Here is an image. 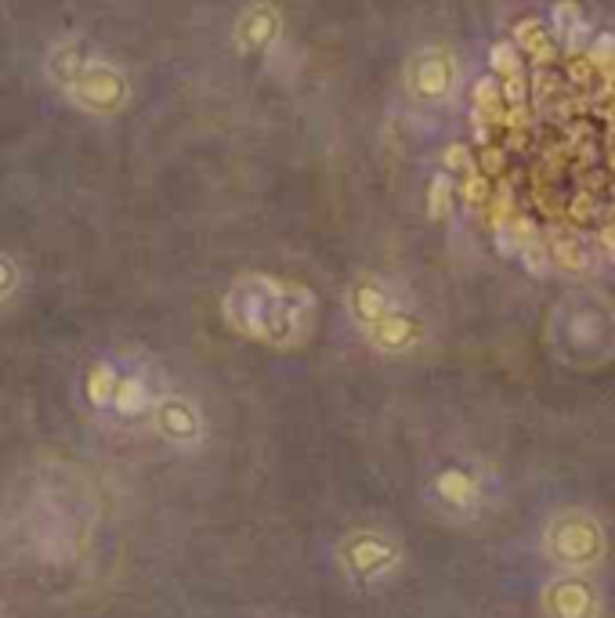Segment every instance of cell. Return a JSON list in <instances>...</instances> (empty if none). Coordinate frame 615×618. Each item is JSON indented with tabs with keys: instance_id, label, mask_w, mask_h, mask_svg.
<instances>
[{
	"instance_id": "6da1fadb",
	"label": "cell",
	"mask_w": 615,
	"mask_h": 618,
	"mask_svg": "<svg viewBox=\"0 0 615 618\" xmlns=\"http://www.w3.org/2000/svg\"><path fill=\"white\" fill-rule=\"evenodd\" d=\"M225 318L235 333L269 347H301L315 326V297L301 283L243 275L225 293Z\"/></svg>"
},
{
	"instance_id": "7a4b0ae2",
	"label": "cell",
	"mask_w": 615,
	"mask_h": 618,
	"mask_svg": "<svg viewBox=\"0 0 615 618\" xmlns=\"http://www.w3.org/2000/svg\"><path fill=\"white\" fill-rule=\"evenodd\" d=\"M543 344L565 369H605L615 362V301L601 286L565 290L543 322Z\"/></svg>"
},
{
	"instance_id": "3957f363",
	"label": "cell",
	"mask_w": 615,
	"mask_h": 618,
	"mask_svg": "<svg viewBox=\"0 0 615 618\" xmlns=\"http://www.w3.org/2000/svg\"><path fill=\"white\" fill-rule=\"evenodd\" d=\"M612 539L605 521L586 507L554 510L540 528V554L554 571H597L608 560Z\"/></svg>"
},
{
	"instance_id": "277c9868",
	"label": "cell",
	"mask_w": 615,
	"mask_h": 618,
	"mask_svg": "<svg viewBox=\"0 0 615 618\" xmlns=\"http://www.w3.org/2000/svg\"><path fill=\"white\" fill-rule=\"evenodd\" d=\"M460 91V59L445 44H424L405 62V94L416 105H445Z\"/></svg>"
},
{
	"instance_id": "5b68a950",
	"label": "cell",
	"mask_w": 615,
	"mask_h": 618,
	"mask_svg": "<svg viewBox=\"0 0 615 618\" xmlns=\"http://www.w3.org/2000/svg\"><path fill=\"white\" fill-rule=\"evenodd\" d=\"M62 91H65L69 102L94 112V116H113V112H120L123 105L131 102L128 77H123L113 62L98 59L94 51L88 54V62L77 69V77L69 80Z\"/></svg>"
},
{
	"instance_id": "8992f818",
	"label": "cell",
	"mask_w": 615,
	"mask_h": 618,
	"mask_svg": "<svg viewBox=\"0 0 615 618\" xmlns=\"http://www.w3.org/2000/svg\"><path fill=\"white\" fill-rule=\"evenodd\" d=\"M540 615L543 618H601L605 615V594L594 571H554L540 586Z\"/></svg>"
},
{
	"instance_id": "52a82bcc",
	"label": "cell",
	"mask_w": 615,
	"mask_h": 618,
	"mask_svg": "<svg viewBox=\"0 0 615 618\" xmlns=\"http://www.w3.org/2000/svg\"><path fill=\"white\" fill-rule=\"evenodd\" d=\"M427 496L445 517L467 521V517H478L485 507V477L474 467H467V463H450V467L435 470L427 485Z\"/></svg>"
},
{
	"instance_id": "ba28073f",
	"label": "cell",
	"mask_w": 615,
	"mask_h": 618,
	"mask_svg": "<svg viewBox=\"0 0 615 618\" xmlns=\"http://www.w3.org/2000/svg\"><path fill=\"white\" fill-rule=\"evenodd\" d=\"M344 560H347V571H352L355 579L381 582L402 565V546L391 536H381V531H359V536L347 539Z\"/></svg>"
},
{
	"instance_id": "9c48e42d",
	"label": "cell",
	"mask_w": 615,
	"mask_h": 618,
	"mask_svg": "<svg viewBox=\"0 0 615 618\" xmlns=\"http://www.w3.org/2000/svg\"><path fill=\"white\" fill-rule=\"evenodd\" d=\"M366 341L384 355H410L413 347L424 344V322L413 312H405V307H395V312L366 330Z\"/></svg>"
},
{
	"instance_id": "30bf717a",
	"label": "cell",
	"mask_w": 615,
	"mask_h": 618,
	"mask_svg": "<svg viewBox=\"0 0 615 618\" xmlns=\"http://www.w3.org/2000/svg\"><path fill=\"white\" fill-rule=\"evenodd\" d=\"M279 30H283V19H279V11L272 4H254L246 8L240 22H235V48L243 54H258V51H269Z\"/></svg>"
},
{
	"instance_id": "8fae6325",
	"label": "cell",
	"mask_w": 615,
	"mask_h": 618,
	"mask_svg": "<svg viewBox=\"0 0 615 618\" xmlns=\"http://www.w3.org/2000/svg\"><path fill=\"white\" fill-rule=\"evenodd\" d=\"M152 419H157V427L167 442L174 445H185V442H200L203 434V419L195 413V405L185 398H160L152 405Z\"/></svg>"
},
{
	"instance_id": "7c38bea8",
	"label": "cell",
	"mask_w": 615,
	"mask_h": 618,
	"mask_svg": "<svg viewBox=\"0 0 615 618\" xmlns=\"http://www.w3.org/2000/svg\"><path fill=\"white\" fill-rule=\"evenodd\" d=\"M347 307H352V315L359 322V330L366 333L370 326H376L384 315H391L399 304V297L391 293L387 283H381V278H362V283L352 290V297H347Z\"/></svg>"
},
{
	"instance_id": "4fadbf2b",
	"label": "cell",
	"mask_w": 615,
	"mask_h": 618,
	"mask_svg": "<svg viewBox=\"0 0 615 618\" xmlns=\"http://www.w3.org/2000/svg\"><path fill=\"white\" fill-rule=\"evenodd\" d=\"M94 48L88 44V40H77V37H65V40H59V44H54L51 51H48V62H44V69H48V77H51V83L54 88H65L69 80L77 77V69L88 62V54H91Z\"/></svg>"
},
{
	"instance_id": "5bb4252c",
	"label": "cell",
	"mask_w": 615,
	"mask_h": 618,
	"mask_svg": "<svg viewBox=\"0 0 615 618\" xmlns=\"http://www.w3.org/2000/svg\"><path fill=\"white\" fill-rule=\"evenodd\" d=\"M586 30H591V22H586L583 8L576 4V0H562V4H554V33H557L562 44L579 48V40L586 37Z\"/></svg>"
},
{
	"instance_id": "9a60e30c",
	"label": "cell",
	"mask_w": 615,
	"mask_h": 618,
	"mask_svg": "<svg viewBox=\"0 0 615 618\" xmlns=\"http://www.w3.org/2000/svg\"><path fill=\"white\" fill-rule=\"evenodd\" d=\"M109 402L117 405V413L123 416H138L149 409V387L138 381V376H117L113 384V395H109Z\"/></svg>"
},
{
	"instance_id": "2e32d148",
	"label": "cell",
	"mask_w": 615,
	"mask_h": 618,
	"mask_svg": "<svg viewBox=\"0 0 615 618\" xmlns=\"http://www.w3.org/2000/svg\"><path fill=\"white\" fill-rule=\"evenodd\" d=\"M427 206H431V217H442L453 210V178L450 174H438L431 181L427 189Z\"/></svg>"
},
{
	"instance_id": "e0dca14e",
	"label": "cell",
	"mask_w": 615,
	"mask_h": 618,
	"mask_svg": "<svg viewBox=\"0 0 615 618\" xmlns=\"http://www.w3.org/2000/svg\"><path fill=\"white\" fill-rule=\"evenodd\" d=\"M488 62H493L496 73H503L507 80L522 77V59H518V51H514V44H496L493 54H488Z\"/></svg>"
},
{
	"instance_id": "ac0fdd59",
	"label": "cell",
	"mask_w": 615,
	"mask_h": 618,
	"mask_svg": "<svg viewBox=\"0 0 615 618\" xmlns=\"http://www.w3.org/2000/svg\"><path fill=\"white\" fill-rule=\"evenodd\" d=\"M19 283V269L11 257H0V301H8V293Z\"/></svg>"
}]
</instances>
